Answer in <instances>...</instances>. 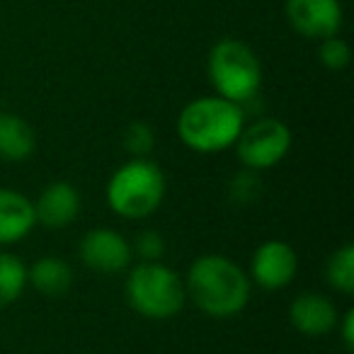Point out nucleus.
I'll return each instance as SVG.
<instances>
[{
	"mask_svg": "<svg viewBox=\"0 0 354 354\" xmlns=\"http://www.w3.org/2000/svg\"><path fill=\"white\" fill-rule=\"evenodd\" d=\"M194 304L209 315L228 318L243 310L250 299V281L228 257L204 255L192 265L187 277Z\"/></svg>",
	"mask_w": 354,
	"mask_h": 354,
	"instance_id": "obj_1",
	"label": "nucleus"
},
{
	"mask_svg": "<svg viewBox=\"0 0 354 354\" xmlns=\"http://www.w3.org/2000/svg\"><path fill=\"white\" fill-rule=\"evenodd\" d=\"M180 138L199 153L223 151L243 131V112L226 97H202L189 102L177 122Z\"/></svg>",
	"mask_w": 354,
	"mask_h": 354,
	"instance_id": "obj_2",
	"label": "nucleus"
},
{
	"mask_svg": "<svg viewBox=\"0 0 354 354\" xmlns=\"http://www.w3.org/2000/svg\"><path fill=\"white\" fill-rule=\"evenodd\" d=\"M165 194V177L160 167L148 160H131L122 165L109 180V207L124 218H143L153 214Z\"/></svg>",
	"mask_w": 354,
	"mask_h": 354,
	"instance_id": "obj_3",
	"label": "nucleus"
},
{
	"mask_svg": "<svg viewBox=\"0 0 354 354\" xmlns=\"http://www.w3.org/2000/svg\"><path fill=\"white\" fill-rule=\"evenodd\" d=\"M209 78L218 90V97L238 104L257 93L262 68L250 46L238 39H223L209 54Z\"/></svg>",
	"mask_w": 354,
	"mask_h": 354,
	"instance_id": "obj_4",
	"label": "nucleus"
},
{
	"mask_svg": "<svg viewBox=\"0 0 354 354\" xmlns=\"http://www.w3.org/2000/svg\"><path fill=\"white\" fill-rule=\"evenodd\" d=\"M131 306L146 318H170L185 304L183 281L170 267L158 262H143L127 281Z\"/></svg>",
	"mask_w": 354,
	"mask_h": 354,
	"instance_id": "obj_5",
	"label": "nucleus"
},
{
	"mask_svg": "<svg viewBox=\"0 0 354 354\" xmlns=\"http://www.w3.org/2000/svg\"><path fill=\"white\" fill-rule=\"evenodd\" d=\"M238 156L252 170L272 167L286 156L291 146V133L277 119H260L238 133Z\"/></svg>",
	"mask_w": 354,
	"mask_h": 354,
	"instance_id": "obj_6",
	"label": "nucleus"
},
{
	"mask_svg": "<svg viewBox=\"0 0 354 354\" xmlns=\"http://www.w3.org/2000/svg\"><path fill=\"white\" fill-rule=\"evenodd\" d=\"M286 17L291 27L308 39H328L342 27V8L337 0H286Z\"/></svg>",
	"mask_w": 354,
	"mask_h": 354,
	"instance_id": "obj_7",
	"label": "nucleus"
},
{
	"mask_svg": "<svg viewBox=\"0 0 354 354\" xmlns=\"http://www.w3.org/2000/svg\"><path fill=\"white\" fill-rule=\"evenodd\" d=\"M80 257L85 265L97 272H119L131 262V248L117 231L97 228L83 238Z\"/></svg>",
	"mask_w": 354,
	"mask_h": 354,
	"instance_id": "obj_8",
	"label": "nucleus"
},
{
	"mask_svg": "<svg viewBox=\"0 0 354 354\" xmlns=\"http://www.w3.org/2000/svg\"><path fill=\"white\" fill-rule=\"evenodd\" d=\"M296 274V252L281 241H270L257 248L252 257V279L265 289H281Z\"/></svg>",
	"mask_w": 354,
	"mask_h": 354,
	"instance_id": "obj_9",
	"label": "nucleus"
},
{
	"mask_svg": "<svg viewBox=\"0 0 354 354\" xmlns=\"http://www.w3.org/2000/svg\"><path fill=\"white\" fill-rule=\"evenodd\" d=\"M289 318L299 333L318 337L335 328L337 323V308L328 296L320 294H301L299 299L291 304Z\"/></svg>",
	"mask_w": 354,
	"mask_h": 354,
	"instance_id": "obj_10",
	"label": "nucleus"
},
{
	"mask_svg": "<svg viewBox=\"0 0 354 354\" xmlns=\"http://www.w3.org/2000/svg\"><path fill=\"white\" fill-rule=\"evenodd\" d=\"M80 197L68 183H54L39 194L35 204V216L49 228H64L78 216Z\"/></svg>",
	"mask_w": 354,
	"mask_h": 354,
	"instance_id": "obj_11",
	"label": "nucleus"
},
{
	"mask_svg": "<svg viewBox=\"0 0 354 354\" xmlns=\"http://www.w3.org/2000/svg\"><path fill=\"white\" fill-rule=\"evenodd\" d=\"M37 223L35 204L12 189H0V243L25 238Z\"/></svg>",
	"mask_w": 354,
	"mask_h": 354,
	"instance_id": "obj_12",
	"label": "nucleus"
},
{
	"mask_svg": "<svg viewBox=\"0 0 354 354\" xmlns=\"http://www.w3.org/2000/svg\"><path fill=\"white\" fill-rule=\"evenodd\" d=\"M35 151V133L25 119L15 114H0V158L3 160H25Z\"/></svg>",
	"mask_w": 354,
	"mask_h": 354,
	"instance_id": "obj_13",
	"label": "nucleus"
},
{
	"mask_svg": "<svg viewBox=\"0 0 354 354\" xmlns=\"http://www.w3.org/2000/svg\"><path fill=\"white\" fill-rule=\"evenodd\" d=\"M27 279H30L32 284H35V289L41 291V294L59 296V294H64V291H68L71 281H73V272H71V267L66 265L64 260H59V257H44V260H39L32 267Z\"/></svg>",
	"mask_w": 354,
	"mask_h": 354,
	"instance_id": "obj_14",
	"label": "nucleus"
},
{
	"mask_svg": "<svg viewBox=\"0 0 354 354\" xmlns=\"http://www.w3.org/2000/svg\"><path fill=\"white\" fill-rule=\"evenodd\" d=\"M27 284V270L15 255L0 252V306H8L22 294Z\"/></svg>",
	"mask_w": 354,
	"mask_h": 354,
	"instance_id": "obj_15",
	"label": "nucleus"
},
{
	"mask_svg": "<svg viewBox=\"0 0 354 354\" xmlns=\"http://www.w3.org/2000/svg\"><path fill=\"white\" fill-rule=\"evenodd\" d=\"M328 281L342 294L354 291V248L344 245L330 257L328 262Z\"/></svg>",
	"mask_w": 354,
	"mask_h": 354,
	"instance_id": "obj_16",
	"label": "nucleus"
},
{
	"mask_svg": "<svg viewBox=\"0 0 354 354\" xmlns=\"http://www.w3.org/2000/svg\"><path fill=\"white\" fill-rule=\"evenodd\" d=\"M320 61H323L325 68L330 71H342L349 64V46L344 39H339L337 35L323 39L320 46Z\"/></svg>",
	"mask_w": 354,
	"mask_h": 354,
	"instance_id": "obj_17",
	"label": "nucleus"
},
{
	"mask_svg": "<svg viewBox=\"0 0 354 354\" xmlns=\"http://www.w3.org/2000/svg\"><path fill=\"white\" fill-rule=\"evenodd\" d=\"M124 141H127V148L136 156H146L153 148V131L148 124L133 122L131 127L124 131Z\"/></svg>",
	"mask_w": 354,
	"mask_h": 354,
	"instance_id": "obj_18",
	"label": "nucleus"
},
{
	"mask_svg": "<svg viewBox=\"0 0 354 354\" xmlns=\"http://www.w3.org/2000/svg\"><path fill=\"white\" fill-rule=\"evenodd\" d=\"M136 250L141 257H146V260H158V257L162 255V250H165V243H162L160 233L156 231H143L138 233L136 238Z\"/></svg>",
	"mask_w": 354,
	"mask_h": 354,
	"instance_id": "obj_19",
	"label": "nucleus"
},
{
	"mask_svg": "<svg viewBox=\"0 0 354 354\" xmlns=\"http://www.w3.org/2000/svg\"><path fill=\"white\" fill-rule=\"evenodd\" d=\"M352 323H354V313L352 310H347V315H344V328H342V339L344 344H347L349 349L354 347V335H352Z\"/></svg>",
	"mask_w": 354,
	"mask_h": 354,
	"instance_id": "obj_20",
	"label": "nucleus"
}]
</instances>
